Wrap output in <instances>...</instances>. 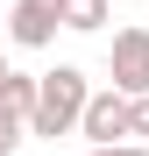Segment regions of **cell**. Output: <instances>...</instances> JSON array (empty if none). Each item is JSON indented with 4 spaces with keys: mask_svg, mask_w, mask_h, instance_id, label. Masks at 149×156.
Here are the masks:
<instances>
[{
    "mask_svg": "<svg viewBox=\"0 0 149 156\" xmlns=\"http://www.w3.org/2000/svg\"><path fill=\"white\" fill-rule=\"evenodd\" d=\"M92 99V78L78 64H57V71H36V114H29V135L57 142V135H78V114Z\"/></svg>",
    "mask_w": 149,
    "mask_h": 156,
    "instance_id": "cell-1",
    "label": "cell"
},
{
    "mask_svg": "<svg viewBox=\"0 0 149 156\" xmlns=\"http://www.w3.org/2000/svg\"><path fill=\"white\" fill-rule=\"evenodd\" d=\"M107 78H114L121 99H149V29H142V21L114 29V43H107Z\"/></svg>",
    "mask_w": 149,
    "mask_h": 156,
    "instance_id": "cell-2",
    "label": "cell"
},
{
    "mask_svg": "<svg viewBox=\"0 0 149 156\" xmlns=\"http://www.w3.org/2000/svg\"><path fill=\"white\" fill-rule=\"evenodd\" d=\"M78 135H85L92 149L128 142V99H121L114 85H107V92H92V99H85V114H78Z\"/></svg>",
    "mask_w": 149,
    "mask_h": 156,
    "instance_id": "cell-3",
    "label": "cell"
},
{
    "mask_svg": "<svg viewBox=\"0 0 149 156\" xmlns=\"http://www.w3.org/2000/svg\"><path fill=\"white\" fill-rule=\"evenodd\" d=\"M64 29V14H57V0H14V14H7V36L21 50H50Z\"/></svg>",
    "mask_w": 149,
    "mask_h": 156,
    "instance_id": "cell-4",
    "label": "cell"
},
{
    "mask_svg": "<svg viewBox=\"0 0 149 156\" xmlns=\"http://www.w3.org/2000/svg\"><path fill=\"white\" fill-rule=\"evenodd\" d=\"M57 14H64L71 36H99L107 29V0H57Z\"/></svg>",
    "mask_w": 149,
    "mask_h": 156,
    "instance_id": "cell-5",
    "label": "cell"
},
{
    "mask_svg": "<svg viewBox=\"0 0 149 156\" xmlns=\"http://www.w3.org/2000/svg\"><path fill=\"white\" fill-rule=\"evenodd\" d=\"M0 107L29 121V114H36V71H14V64H7V78H0Z\"/></svg>",
    "mask_w": 149,
    "mask_h": 156,
    "instance_id": "cell-6",
    "label": "cell"
},
{
    "mask_svg": "<svg viewBox=\"0 0 149 156\" xmlns=\"http://www.w3.org/2000/svg\"><path fill=\"white\" fill-rule=\"evenodd\" d=\"M21 135H29V121H21V114H7V107H0V156H14V142Z\"/></svg>",
    "mask_w": 149,
    "mask_h": 156,
    "instance_id": "cell-7",
    "label": "cell"
},
{
    "mask_svg": "<svg viewBox=\"0 0 149 156\" xmlns=\"http://www.w3.org/2000/svg\"><path fill=\"white\" fill-rule=\"evenodd\" d=\"M128 142H149V99H128Z\"/></svg>",
    "mask_w": 149,
    "mask_h": 156,
    "instance_id": "cell-8",
    "label": "cell"
},
{
    "mask_svg": "<svg viewBox=\"0 0 149 156\" xmlns=\"http://www.w3.org/2000/svg\"><path fill=\"white\" fill-rule=\"evenodd\" d=\"M92 156H149V142H114V149H92Z\"/></svg>",
    "mask_w": 149,
    "mask_h": 156,
    "instance_id": "cell-9",
    "label": "cell"
},
{
    "mask_svg": "<svg viewBox=\"0 0 149 156\" xmlns=\"http://www.w3.org/2000/svg\"><path fill=\"white\" fill-rule=\"evenodd\" d=\"M0 78H7V57H0Z\"/></svg>",
    "mask_w": 149,
    "mask_h": 156,
    "instance_id": "cell-10",
    "label": "cell"
}]
</instances>
